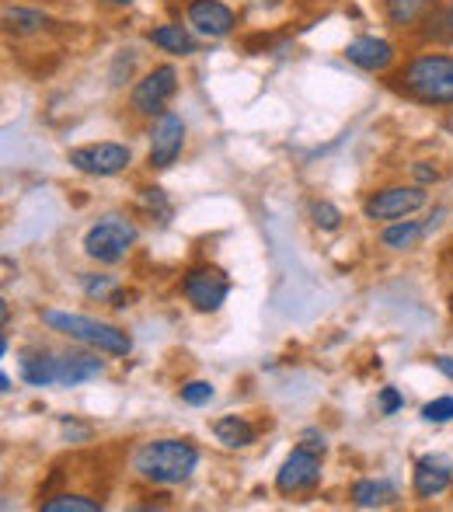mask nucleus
<instances>
[{"label":"nucleus","instance_id":"nucleus-1","mask_svg":"<svg viewBox=\"0 0 453 512\" xmlns=\"http://www.w3.org/2000/svg\"><path fill=\"white\" fill-rule=\"evenodd\" d=\"M199 467V450L189 439H150L133 453V471L150 485H182Z\"/></svg>","mask_w":453,"mask_h":512},{"label":"nucleus","instance_id":"nucleus-2","mask_svg":"<svg viewBox=\"0 0 453 512\" xmlns=\"http://www.w3.org/2000/svg\"><path fill=\"white\" fill-rule=\"evenodd\" d=\"M42 324L56 335H67L74 342L88 345V349L105 352V356H129V349H133V338L126 331L115 328V324L95 321V317L67 314V310H42Z\"/></svg>","mask_w":453,"mask_h":512},{"label":"nucleus","instance_id":"nucleus-3","mask_svg":"<svg viewBox=\"0 0 453 512\" xmlns=\"http://www.w3.org/2000/svg\"><path fill=\"white\" fill-rule=\"evenodd\" d=\"M408 95H415L426 105H450L453 102V56L426 53L412 60L401 74Z\"/></svg>","mask_w":453,"mask_h":512},{"label":"nucleus","instance_id":"nucleus-4","mask_svg":"<svg viewBox=\"0 0 453 512\" xmlns=\"http://www.w3.org/2000/svg\"><path fill=\"white\" fill-rule=\"evenodd\" d=\"M136 237H140V230H136L133 220H126V216H105V220H98L84 234V255L102 265H115L129 255Z\"/></svg>","mask_w":453,"mask_h":512},{"label":"nucleus","instance_id":"nucleus-5","mask_svg":"<svg viewBox=\"0 0 453 512\" xmlns=\"http://www.w3.org/2000/svg\"><path fill=\"white\" fill-rule=\"evenodd\" d=\"M129 161H133V154H129L126 143H88V147L70 150V168L95 178L119 175V171L129 168Z\"/></svg>","mask_w":453,"mask_h":512},{"label":"nucleus","instance_id":"nucleus-6","mask_svg":"<svg viewBox=\"0 0 453 512\" xmlns=\"http://www.w3.org/2000/svg\"><path fill=\"white\" fill-rule=\"evenodd\" d=\"M422 206H426V192H422V185H394V189L373 192L363 206V216L373 223L377 220H405V216H412L415 209H422Z\"/></svg>","mask_w":453,"mask_h":512},{"label":"nucleus","instance_id":"nucleus-7","mask_svg":"<svg viewBox=\"0 0 453 512\" xmlns=\"http://www.w3.org/2000/svg\"><path fill=\"white\" fill-rule=\"evenodd\" d=\"M182 293L196 310L213 314V310L224 307V300L230 293V279L217 269V265H199V269H192L189 276H185Z\"/></svg>","mask_w":453,"mask_h":512},{"label":"nucleus","instance_id":"nucleus-8","mask_svg":"<svg viewBox=\"0 0 453 512\" xmlns=\"http://www.w3.org/2000/svg\"><path fill=\"white\" fill-rule=\"evenodd\" d=\"M175 91H178L175 67H154L143 81H136L129 105H133L136 115H161L164 105L175 98Z\"/></svg>","mask_w":453,"mask_h":512},{"label":"nucleus","instance_id":"nucleus-9","mask_svg":"<svg viewBox=\"0 0 453 512\" xmlns=\"http://www.w3.org/2000/svg\"><path fill=\"white\" fill-rule=\"evenodd\" d=\"M318 481H321V453L304 450V446H297V450L283 460V467H279V474H276V488L283 495L314 492Z\"/></svg>","mask_w":453,"mask_h":512},{"label":"nucleus","instance_id":"nucleus-10","mask_svg":"<svg viewBox=\"0 0 453 512\" xmlns=\"http://www.w3.org/2000/svg\"><path fill=\"white\" fill-rule=\"evenodd\" d=\"M185 147V122L175 112H161L150 129V168L164 171L178 161Z\"/></svg>","mask_w":453,"mask_h":512},{"label":"nucleus","instance_id":"nucleus-11","mask_svg":"<svg viewBox=\"0 0 453 512\" xmlns=\"http://www.w3.org/2000/svg\"><path fill=\"white\" fill-rule=\"evenodd\" d=\"M453 481V464L450 457L443 453H426V457L415 460V471H412V488L419 499H436L450 488Z\"/></svg>","mask_w":453,"mask_h":512},{"label":"nucleus","instance_id":"nucleus-12","mask_svg":"<svg viewBox=\"0 0 453 512\" xmlns=\"http://www.w3.org/2000/svg\"><path fill=\"white\" fill-rule=\"evenodd\" d=\"M189 25L206 39H224V35L234 32V11L220 0H192Z\"/></svg>","mask_w":453,"mask_h":512},{"label":"nucleus","instance_id":"nucleus-13","mask_svg":"<svg viewBox=\"0 0 453 512\" xmlns=\"http://www.w3.org/2000/svg\"><path fill=\"white\" fill-rule=\"evenodd\" d=\"M345 60L356 63L359 70H370V74H377V70L391 67L394 46L387 39H377V35H363V39H352L349 46H345Z\"/></svg>","mask_w":453,"mask_h":512},{"label":"nucleus","instance_id":"nucleus-14","mask_svg":"<svg viewBox=\"0 0 453 512\" xmlns=\"http://www.w3.org/2000/svg\"><path fill=\"white\" fill-rule=\"evenodd\" d=\"M56 363H60V370H56V387H81L88 384V380L102 377L105 363L98 356H91V352H63V356H56Z\"/></svg>","mask_w":453,"mask_h":512},{"label":"nucleus","instance_id":"nucleus-15","mask_svg":"<svg viewBox=\"0 0 453 512\" xmlns=\"http://www.w3.org/2000/svg\"><path fill=\"white\" fill-rule=\"evenodd\" d=\"M349 499H352V506H359V509H384L398 499V488L387 478H363L352 485Z\"/></svg>","mask_w":453,"mask_h":512},{"label":"nucleus","instance_id":"nucleus-16","mask_svg":"<svg viewBox=\"0 0 453 512\" xmlns=\"http://www.w3.org/2000/svg\"><path fill=\"white\" fill-rule=\"evenodd\" d=\"M213 436H217L227 450H244V446L255 443L258 432H255V425H251L248 418L224 415V418H217V422H213Z\"/></svg>","mask_w":453,"mask_h":512},{"label":"nucleus","instance_id":"nucleus-17","mask_svg":"<svg viewBox=\"0 0 453 512\" xmlns=\"http://www.w3.org/2000/svg\"><path fill=\"white\" fill-rule=\"evenodd\" d=\"M56 370H60V363H56V356H49V352H25V356H21V380H25L28 387H53Z\"/></svg>","mask_w":453,"mask_h":512},{"label":"nucleus","instance_id":"nucleus-18","mask_svg":"<svg viewBox=\"0 0 453 512\" xmlns=\"http://www.w3.org/2000/svg\"><path fill=\"white\" fill-rule=\"evenodd\" d=\"M426 230L429 227H422V223H415V220H394L391 227L380 230V244L391 251H412L415 244L426 237Z\"/></svg>","mask_w":453,"mask_h":512},{"label":"nucleus","instance_id":"nucleus-19","mask_svg":"<svg viewBox=\"0 0 453 512\" xmlns=\"http://www.w3.org/2000/svg\"><path fill=\"white\" fill-rule=\"evenodd\" d=\"M150 42L171 56H192L196 53V39H192L189 28H182V25H157L154 32H150Z\"/></svg>","mask_w":453,"mask_h":512},{"label":"nucleus","instance_id":"nucleus-20","mask_svg":"<svg viewBox=\"0 0 453 512\" xmlns=\"http://www.w3.org/2000/svg\"><path fill=\"white\" fill-rule=\"evenodd\" d=\"M384 11L391 18V25L408 28L429 11V0H384Z\"/></svg>","mask_w":453,"mask_h":512},{"label":"nucleus","instance_id":"nucleus-21","mask_svg":"<svg viewBox=\"0 0 453 512\" xmlns=\"http://www.w3.org/2000/svg\"><path fill=\"white\" fill-rule=\"evenodd\" d=\"M4 25H7V32L28 35V32H39V28L46 25V14H42V11H28V7H7V11H4Z\"/></svg>","mask_w":453,"mask_h":512},{"label":"nucleus","instance_id":"nucleus-22","mask_svg":"<svg viewBox=\"0 0 453 512\" xmlns=\"http://www.w3.org/2000/svg\"><path fill=\"white\" fill-rule=\"evenodd\" d=\"M42 512H102V502L84 499V495H53V499L39 502Z\"/></svg>","mask_w":453,"mask_h":512},{"label":"nucleus","instance_id":"nucleus-23","mask_svg":"<svg viewBox=\"0 0 453 512\" xmlns=\"http://www.w3.org/2000/svg\"><path fill=\"white\" fill-rule=\"evenodd\" d=\"M178 398H182L185 405H192V408L210 405V401H213V384H210V380H189V384L178 391Z\"/></svg>","mask_w":453,"mask_h":512},{"label":"nucleus","instance_id":"nucleus-24","mask_svg":"<svg viewBox=\"0 0 453 512\" xmlns=\"http://www.w3.org/2000/svg\"><path fill=\"white\" fill-rule=\"evenodd\" d=\"M140 203H143L147 213H157V220H161V223L171 220V203H168V196H164V189H143Z\"/></svg>","mask_w":453,"mask_h":512},{"label":"nucleus","instance_id":"nucleus-25","mask_svg":"<svg viewBox=\"0 0 453 512\" xmlns=\"http://www.w3.org/2000/svg\"><path fill=\"white\" fill-rule=\"evenodd\" d=\"M311 220H314V227H321V230H335L342 223V213L332 203L318 199V203H311Z\"/></svg>","mask_w":453,"mask_h":512},{"label":"nucleus","instance_id":"nucleus-26","mask_svg":"<svg viewBox=\"0 0 453 512\" xmlns=\"http://www.w3.org/2000/svg\"><path fill=\"white\" fill-rule=\"evenodd\" d=\"M422 418L433 425L453 422V398H436V401H429V405H422Z\"/></svg>","mask_w":453,"mask_h":512},{"label":"nucleus","instance_id":"nucleus-27","mask_svg":"<svg viewBox=\"0 0 453 512\" xmlns=\"http://www.w3.org/2000/svg\"><path fill=\"white\" fill-rule=\"evenodd\" d=\"M84 293L98 300H112L115 297V279L112 276H84Z\"/></svg>","mask_w":453,"mask_h":512},{"label":"nucleus","instance_id":"nucleus-28","mask_svg":"<svg viewBox=\"0 0 453 512\" xmlns=\"http://www.w3.org/2000/svg\"><path fill=\"white\" fill-rule=\"evenodd\" d=\"M380 415H394L398 408H405V398L398 394V387H380Z\"/></svg>","mask_w":453,"mask_h":512},{"label":"nucleus","instance_id":"nucleus-29","mask_svg":"<svg viewBox=\"0 0 453 512\" xmlns=\"http://www.w3.org/2000/svg\"><path fill=\"white\" fill-rule=\"evenodd\" d=\"M300 446H304V450H314V453H321V457H325V436H321V432H314V429H307L304 436H300Z\"/></svg>","mask_w":453,"mask_h":512},{"label":"nucleus","instance_id":"nucleus-30","mask_svg":"<svg viewBox=\"0 0 453 512\" xmlns=\"http://www.w3.org/2000/svg\"><path fill=\"white\" fill-rule=\"evenodd\" d=\"M433 363H436V370H440L443 377H447V380H453V356H436Z\"/></svg>","mask_w":453,"mask_h":512},{"label":"nucleus","instance_id":"nucleus-31","mask_svg":"<svg viewBox=\"0 0 453 512\" xmlns=\"http://www.w3.org/2000/svg\"><path fill=\"white\" fill-rule=\"evenodd\" d=\"M415 178H419V182H436V168H429V164H415Z\"/></svg>","mask_w":453,"mask_h":512},{"label":"nucleus","instance_id":"nucleus-32","mask_svg":"<svg viewBox=\"0 0 453 512\" xmlns=\"http://www.w3.org/2000/svg\"><path fill=\"white\" fill-rule=\"evenodd\" d=\"M0 317H4V328L11 324V307H7V300H0Z\"/></svg>","mask_w":453,"mask_h":512},{"label":"nucleus","instance_id":"nucleus-33","mask_svg":"<svg viewBox=\"0 0 453 512\" xmlns=\"http://www.w3.org/2000/svg\"><path fill=\"white\" fill-rule=\"evenodd\" d=\"M0 394H11V377L7 373H0Z\"/></svg>","mask_w":453,"mask_h":512},{"label":"nucleus","instance_id":"nucleus-34","mask_svg":"<svg viewBox=\"0 0 453 512\" xmlns=\"http://www.w3.org/2000/svg\"><path fill=\"white\" fill-rule=\"evenodd\" d=\"M447 35H453V0H450V11H447Z\"/></svg>","mask_w":453,"mask_h":512},{"label":"nucleus","instance_id":"nucleus-35","mask_svg":"<svg viewBox=\"0 0 453 512\" xmlns=\"http://www.w3.org/2000/svg\"><path fill=\"white\" fill-rule=\"evenodd\" d=\"M102 4H109V7H126V4H133V0H102Z\"/></svg>","mask_w":453,"mask_h":512}]
</instances>
